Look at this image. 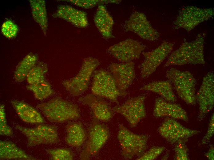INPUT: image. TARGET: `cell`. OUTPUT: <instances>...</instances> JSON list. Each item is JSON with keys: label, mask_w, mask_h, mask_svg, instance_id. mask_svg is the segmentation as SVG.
Segmentation results:
<instances>
[{"label": "cell", "mask_w": 214, "mask_h": 160, "mask_svg": "<svg viewBox=\"0 0 214 160\" xmlns=\"http://www.w3.org/2000/svg\"><path fill=\"white\" fill-rule=\"evenodd\" d=\"M38 57L36 54L30 52L19 62L16 67L14 78L16 81H23L31 69L37 62Z\"/></svg>", "instance_id": "obj_26"}, {"label": "cell", "mask_w": 214, "mask_h": 160, "mask_svg": "<svg viewBox=\"0 0 214 160\" xmlns=\"http://www.w3.org/2000/svg\"><path fill=\"white\" fill-rule=\"evenodd\" d=\"M91 89L94 95L108 99L117 105L119 104L118 97L125 96L118 90L110 72L102 69L94 72Z\"/></svg>", "instance_id": "obj_5"}, {"label": "cell", "mask_w": 214, "mask_h": 160, "mask_svg": "<svg viewBox=\"0 0 214 160\" xmlns=\"http://www.w3.org/2000/svg\"><path fill=\"white\" fill-rule=\"evenodd\" d=\"M0 134L9 136L13 134L12 129L7 123L4 104H1L0 106Z\"/></svg>", "instance_id": "obj_31"}, {"label": "cell", "mask_w": 214, "mask_h": 160, "mask_svg": "<svg viewBox=\"0 0 214 160\" xmlns=\"http://www.w3.org/2000/svg\"><path fill=\"white\" fill-rule=\"evenodd\" d=\"M212 72L203 77L201 85L196 95L199 105L198 118L202 120L212 109L214 105V78Z\"/></svg>", "instance_id": "obj_12"}, {"label": "cell", "mask_w": 214, "mask_h": 160, "mask_svg": "<svg viewBox=\"0 0 214 160\" xmlns=\"http://www.w3.org/2000/svg\"><path fill=\"white\" fill-rule=\"evenodd\" d=\"M37 107L49 121L53 122L76 120L80 115L78 106L58 97L40 104Z\"/></svg>", "instance_id": "obj_2"}, {"label": "cell", "mask_w": 214, "mask_h": 160, "mask_svg": "<svg viewBox=\"0 0 214 160\" xmlns=\"http://www.w3.org/2000/svg\"><path fill=\"white\" fill-rule=\"evenodd\" d=\"M76 6L85 9H90L96 6L97 5H103L107 3V0H63Z\"/></svg>", "instance_id": "obj_33"}, {"label": "cell", "mask_w": 214, "mask_h": 160, "mask_svg": "<svg viewBox=\"0 0 214 160\" xmlns=\"http://www.w3.org/2000/svg\"><path fill=\"white\" fill-rule=\"evenodd\" d=\"M52 16L54 18L63 19L79 28H85L89 24L86 12L78 10L69 5L58 6L56 12L52 15Z\"/></svg>", "instance_id": "obj_19"}, {"label": "cell", "mask_w": 214, "mask_h": 160, "mask_svg": "<svg viewBox=\"0 0 214 160\" xmlns=\"http://www.w3.org/2000/svg\"><path fill=\"white\" fill-rule=\"evenodd\" d=\"M65 130V140L69 145L79 147L85 142L87 134L81 123L69 122L66 126Z\"/></svg>", "instance_id": "obj_22"}, {"label": "cell", "mask_w": 214, "mask_h": 160, "mask_svg": "<svg viewBox=\"0 0 214 160\" xmlns=\"http://www.w3.org/2000/svg\"><path fill=\"white\" fill-rule=\"evenodd\" d=\"M26 88L32 91L35 98L39 100L45 99L55 93L50 84L45 78L27 85Z\"/></svg>", "instance_id": "obj_27"}, {"label": "cell", "mask_w": 214, "mask_h": 160, "mask_svg": "<svg viewBox=\"0 0 214 160\" xmlns=\"http://www.w3.org/2000/svg\"><path fill=\"white\" fill-rule=\"evenodd\" d=\"M88 130V139L81 153L80 160H89L97 154L110 136L107 126L96 120L92 122Z\"/></svg>", "instance_id": "obj_8"}, {"label": "cell", "mask_w": 214, "mask_h": 160, "mask_svg": "<svg viewBox=\"0 0 214 160\" xmlns=\"http://www.w3.org/2000/svg\"><path fill=\"white\" fill-rule=\"evenodd\" d=\"M0 160H36L37 159L27 154L10 141H0Z\"/></svg>", "instance_id": "obj_23"}, {"label": "cell", "mask_w": 214, "mask_h": 160, "mask_svg": "<svg viewBox=\"0 0 214 160\" xmlns=\"http://www.w3.org/2000/svg\"><path fill=\"white\" fill-rule=\"evenodd\" d=\"M99 64L96 58L88 57L85 59L77 74L64 81L63 86L71 94L76 96L80 95L88 89L91 77Z\"/></svg>", "instance_id": "obj_6"}, {"label": "cell", "mask_w": 214, "mask_h": 160, "mask_svg": "<svg viewBox=\"0 0 214 160\" xmlns=\"http://www.w3.org/2000/svg\"><path fill=\"white\" fill-rule=\"evenodd\" d=\"M134 63L131 61L122 63H112L109 66L119 90L125 95L126 90L131 85L135 77Z\"/></svg>", "instance_id": "obj_16"}, {"label": "cell", "mask_w": 214, "mask_h": 160, "mask_svg": "<svg viewBox=\"0 0 214 160\" xmlns=\"http://www.w3.org/2000/svg\"><path fill=\"white\" fill-rule=\"evenodd\" d=\"M153 115L157 118L167 117L185 122L189 120L186 112L179 104L168 102L160 97L155 99Z\"/></svg>", "instance_id": "obj_18"}, {"label": "cell", "mask_w": 214, "mask_h": 160, "mask_svg": "<svg viewBox=\"0 0 214 160\" xmlns=\"http://www.w3.org/2000/svg\"><path fill=\"white\" fill-rule=\"evenodd\" d=\"M11 103L19 117L24 122L31 124L45 122L40 113L28 104L17 100H12Z\"/></svg>", "instance_id": "obj_20"}, {"label": "cell", "mask_w": 214, "mask_h": 160, "mask_svg": "<svg viewBox=\"0 0 214 160\" xmlns=\"http://www.w3.org/2000/svg\"><path fill=\"white\" fill-rule=\"evenodd\" d=\"M18 30V26L10 20L5 21L1 27V31L4 36L8 38L15 37Z\"/></svg>", "instance_id": "obj_32"}, {"label": "cell", "mask_w": 214, "mask_h": 160, "mask_svg": "<svg viewBox=\"0 0 214 160\" xmlns=\"http://www.w3.org/2000/svg\"><path fill=\"white\" fill-rule=\"evenodd\" d=\"M29 2L32 16L46 35L48 21L45 1L43 0H30Z\"/></svg>", "instance_id": "obj_25"}, {"label": "cell", "mask_w": 214, "mask_h": 160, "mask_svg": "<svg viewBox=\"0 0 214 160\" xmlns=\"http://www.w3.org/2000/svg\"><path fill=\"white\" fill-rule=\"evenodd\" d=\"M213 15V10L212 8L186 7L179 12L173 23V27L176 29L183 28L189 31L199 24L209 19Z\"/></svg>", "instance_id": "obj_9"}, {"label": "cell", "mask_w": 214, "mask_h": 160, "mask_svg": "<svg viewBox=\"0 0 214 160\" xmlns=\"http://www.w3.org/2000/svg\"><path fill=\"white\" fill-rule=\"evenodd\" d=\"M214 148L213 145H210L208 151L205 154V155L209 160H214Z\"/></svg>", "instance_id": "obj_36"}, {"label": "cell", "mask_w": 214, "mask_h": 160, "mask_svg": "<svg viewBox=\"0 0 214 160\" xmlns=\"http://www.w3.org/2000/svg\"><path fill=\"white\" fill-rule=\"evenodd\" d=\"M143 96L131 98L121 105L116 106L113 109L114 112L122 115L131 127L136 126L139 122L146 115Z\"/></svg>", "instance_id": "obj_11"}, {"label": "cell", "mask_w": 214, "mask_h": 160, "mask_svg": "<svg viewBox=\"0 0 214 160\" xmlns=\"http://www.w3.org/2000/svg\"><path fill=\"white\" fill-rule=\"evenodd\" d=\"M15 128L26 136L28 146L54 144L59 141L57 128L55 126L40 124L30 128L16 125Z\"/></svg>", "instance_id": "obj_7"}, {"label": "cell", "mask_w": 214, "mask_h": 160, "mask_svg": "<svg viewBox=\"0 0 214 160\" xmlns=\"http://www.w3.org/2000/svg\"><path fill=\"white\" fill-rule=\"evenodd\" d=\"M126 31L136 33L144 39L155 41L158 38L159 34L152 26L146 16L138 11L134 12L126 22Z\"/></svg>", "instance_id": "obj_14"}, {"label": "cell", "mask_w": 214, "mask_h": 160, "mask_svg": "<svg viewBox=\"0 0 214 160\" xmlns=\"http://www.w3.org/2000/svg\"><path fill=\"white\" fill-rule=\"evenodd\" d=\"M48 153L50 155V159L52 160H72L74 154L67 148H57L48 150Z\"/></svg>", "instance_id": "obj_29"}, {"label": "cell", "mask_w": 214, "mask_h": 160, "mask_svg": "<svg viewBox=\"0 0 214 160\" xmlns=\"http://www.w3.org/2000/svg\"><path fill=\"white\" fill-rule=\"evenodd\" d=\"M158 131L164 138L172 144L180 141L187 142L189 138L200 132L198 130L186 128L175 119L169 117L165 119Z\"/></svg>", "instance_id": "obj_10"}, {"label": "cell", "mask_w": 214, "mask_h": 160, "mask_svg": "<svg viewBox=\"0 0 214 160\" xmlns=\"http://www.w3.org/2000/svg\"><path fill=\"white\" fill-rule=\"evenodd\" d=\"M79 100L90 108L94 120L107 122L113 117L114 112L113 109L101 98L89 94Z\"/></svg>", "instance_id": "obj_17"}, {"label": "cell", "mask_w": 214, "mask_h": 160, "mask_svg": "<svg viewBox=\"0 0 214 160\" xmlns=\"http://www.w3.org/2000/svg\"><path fill=\"white\" fill-rule=\"evenodd\" d=\"M213 113L210 119L208 130L201 141L202 144H206L210 141L214 133V116Z\"/></svg>", "instance_id": "obj_35"}, {"label": "cell", "mask_w": 214, "mask_h": 160, "mask_svg": "<svg viewBox=\"0 0 214 160\" xmlns=\"http://www.w3.org/2000/svg\"><path fill=\"white\" fill-rule=\"evenodd\" d=\"M140 89L157 93L169 102L175 103L177 101L172 84L168 80L151 82L145 85Z\"/></svg>", "instance_id": "obj_24"}, {"label": "cell", "mask_w": 214, "mask_h": 160, "mask_svg": "<svg viewBox=\"0 0 214 160\" xmlns=\"http://www.w3.org/2000/svg\"><path fill=\"white\" fill-rule=\"evenodd\" d=\"M163 146H154L148 151L144 153L137 159L138 160H153L157 158L164 151Z\"/></svg>", "instance_id": "obj_34"}, {"label": "cell", "mask_w": 214, "mask_h": 160, "mask_svg": "<svg viewBox=\"0 0 214 160\" xmlns=\"http://www.w3.org/2000/svg\"><path fill=\"white\" fill-rule=\"evenodd\" d=\"M119 129L117 137L122 156L129 159L141 156L146 149L148 136L135 134L122 124Z\"/></svg>", "instance_id": "obj_4"}, {"label": "cell", "mask_w": 214, "mask_h": 160, "mask_svg": "<svg viewBox=\"0 0 214 160\" xmlns=\"http://www.w3.org/2000/svg\"><path fill=\"white\" fill-rule=\"evenodd\" d=\"M186 142L180 141L176 144L174 146L175 155L174 158L175 160H188L189 158L188 156V150L186 144Z\"/></svg>", "instance_id": "obj_30"}, {"label": "cell", "mask_w": 214, "mask_h": 160, "mask_svg": "<svg viewBox=\"0 0 214 160\" xmlns=\"http://www.w3.org/2000/svg\"><path fill=\"white\" fill-rule=\"evenodd\" d=\"M48 71L47 65L43 62H37L28 73L26 78L29 84L34 83L45 78Z\"/></svg>", "instance_id": "obj_28"}, {"label": "cell", "mask_w": 214, "mask_h": 160, "mask_svg": "<svg viewBox=\"0 0 214 160\" xmlns=\"http://www.w3.org/2000/svg\"><path fill=\"white\" fill-rule=\"evenodd\" d=\"M173 46V44L164 42L152 51L142 53L145 58L141 66L142 78H147L154 73L172 51Z\"/></svg>", "instance_id": "obj_13"}, {"label": "cell", "mask_w": 214, "mask_h": 160, "mask_svg": "<svg viewBox=\"0 0 214 160\" xmlns=\"http://www.w3.org/2000/svg\"><path fill=\"white\" fill-rule=\"evenodd\" d=\"M145 48L137 41L129 38L111 46L108 51L119 61L126 62L138 58Z\"/></svg>", "instance_id": "obj_15"}, {"label": "cell", "mask_w": 214, "mask_h": 160, "mask_svg": "<svg viewBox=\"0 0 214 160\" xmlns=\"http://www.w3.org/2000/svg\"><path fill=\"white\" fill-rule=\"evenodd\" d=\"M166 76L181 99L188 104H196V80L190 72L172 68L167 71Z\"/></svg>", "instance_id": "obj_3"}, {"label": "cell", "mask_w": 214, "mask_h": 160, "mask_svg": "<svg viewBox=\"0 0 214 160\" xmlns=\"http://www.w3.org/2000/svg\"><path fill=\"white\" fill-rule=\"evenodd\" d=\"M95 25L102 36L105 39L113 38V19L105 6L99 5L94 18Z\"/></svg>", "instance_id": "obj_21"}, {"label": "cell", "mask_w": 214, "mask_h": 160, "mask_svg": "<svg viewBox=\"0 0 214 160\" xmlns=\"http://www.w3.org/2000/svg\"><path fill=\"white\" fill-rule=\"evenodd\" d=\"M204 37L198 35L195 40L183 43L170 54L164 66L186 64L204 65Z\"/></svg>", "instance_id": "obj_1"}]
</instances>
